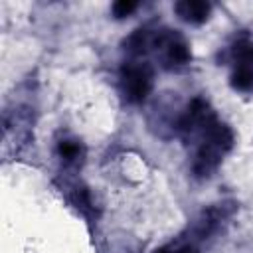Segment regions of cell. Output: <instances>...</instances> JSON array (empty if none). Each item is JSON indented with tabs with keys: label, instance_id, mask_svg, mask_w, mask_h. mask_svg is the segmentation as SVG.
Masks as SVG:
<instances>
[{
	"label": "cell",
	"instance_id": "cell-7",
	"mask_svg": "<svg viewBox=\"0 0 253 253\" xmlns=\"http://www.w3.org/2000/svg\"><path fill=\"white\" fill-rule=\"evenodd\" d=\"M57 152L65 162H73L81 156V146L75 140H61L57 144Z\"/></svg>",
	"mask_w": 253,
	"mask_h": 253
},
{
	"label": "cell",
	"instance_id": "cell-3",
	"mask_svg": "<svg viewBox=\"0 0 253 253\" xmlns=\"http://www.w3.org/2000/svg\"><path fill=\"white\" fill-rule=\"evenodd\" d=\"M121 83L126 101L142 103L152 89V67L144 61H126L121 67Z\"/></svg>",
	"mask_w": 253,
	"mask_h": 253
},
{
	"label": "cell",
	"instance_id": "cell-2",
	"mask_svg": "<svg viewBox=\"0 0 253 253\" xmlns=\"http://www.w3.org/2000/svg\"><path fill=\"white\" fill-rule=\"evenodd\" d=\"M150 51H154L158 55V59L162 61V65L166 69L182 67L192 57L184 36L178 34L176 30H168V28H160V30L152 32Z\"/></svg>",
	"mask_w": 253,
	"mask_h": 253
},
{
	"label": "cell",
	"instance_id": "cell-1",
	"mask_svg": "<svg viewBox=\"0 0 253 253\" xmlns=\"http://www.w3.org/2000/svg\"><path fill=\"white\" fill-rule=\"evenodd\" d=\"M194 138H198V148H196V156L192 162V172L196 174V178H208L219 166L223 156L231 150L233 132L227 125L219 123L217 117L213 115L194 134Z\"/></svg>",
	"mask_w": 253,
	"mask_h": 253
},
{
	"label": "cell",
	"instance_id": "cell-6",
	"mask_svg": "<svg viewBox=\"0 0 253 253\" xmlns=\"http://www.w3.org/2000/svg\"><path fill=\"white\" fill-rule=\"evenodd\" d=\"M152 32L154 30H146V28L134 30L125 40V49L130 55H144V53H148L150 51V43H152Z\"/></svg>",
	"mask_w": 253,
	"mask_h": 253
},
{
	"label": "cell",
	"instance_id": "cell-4",
	"mask_svg": "<svg viewBox=\"0 0 253 253\" xmlns=\"http://www.w3.org/2000/svg\"><path fill=\"white\" fill-rule=\"evenodd\" d=\"M233 73H231V87L237 91H251L253 89V43L247 40H239L233 49Z\"/></svg>",
	"mask_w": 253,
	"mask_h": 253
},
{
	"label": "cell",
	"instance_id": "cell-5",
	"mask_svg": "<svg viewBox=\"0 0 253 253\" xmlns=\"http://www.w3.org/2000/svg\"><path fill=\"white\" fill-rule=\"evenodd\" d=\"M174 10L180 16V20L188 24H204L210 16L211 6L204 0H180L174 4Z\"/></svg>",
	"mask_w": 253,
	"mask_h": 253
},
{
	"label": "cell",
	"instance_id": "cell-8",
	"mask_svg": "<svg viewBox=\"0 0 253 253\" xmlns=\"http://www.w3.org/2000/svg\"><path fill=\"white\" fill-rule=\"evenodd\" d=\"M134 10H136V2H132V0H117V2L113 4V16H115L117 20L130 16Z\"/></svg>",
	"mask_w": 253,
	"mask_h": 253
}]
</instances>
